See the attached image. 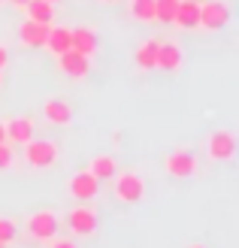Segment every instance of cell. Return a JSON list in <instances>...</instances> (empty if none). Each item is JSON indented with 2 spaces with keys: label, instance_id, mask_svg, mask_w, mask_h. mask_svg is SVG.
I'll list each match as a JSON object with an SVG mask.
<instances>
[{
  "label": "cell",
  "instance_id": "cell-1",
  "mask_svg": "<svg viewBox=\"0 0 239 248\" xmlns=\"http://www.w3.org/2000/svg\"><path fill=\"white\" fill-rule=\"evenodd\" d=\"M24 160L33 170H52L58 164V142L55 140H28L24 142Z\"/></svg>",
  "mask_w": 239,
  "mask_h": 248
},
{
  "label": "cell",
  "instance_id": "cell-2",
  "mask_svg": "<svg viewBox=\"0 0 239 248\" xmlns=\"http://www.w3.org/2000/svg\"><path fill=\"white\" fill-rule=\"evenodd\" d=\"M112 194L121 203H140L145 197V179L140 172H115L112 176Z\"/></svg>",
  "mask_w": 239,
  "mask_h": 248
},
{
  "label": "cell",
  "instance_id": "cell-3",
  "mask_svg": "<svg viewBox=\"0 0 239 248\" xmlns=\"http://www.w3.org/2000/svg\"><path fill=\"white\" fill-rule=\"evenodd\" d=\"M28 233H31V239L36 242H52L58 236V215L52 212V209H40V212H33L31 221H28Z\"/></svg>",
  "mask_w": 239,
  "mask_h": 248
},
{
  "label": "cell",
  "instance_id": "cell-4",
  "mask_svg": "<svg viewBox=\"0 0 239 248\" xmlns=\"http://www.w3.org/2000/svg\"><path fill=\"white\" fill-rule=\"evenodd\" d=\"M67 227L73 236H94V230H97V209L94 206H76V209H70V215H67Z\"/></svg>",
  "mask_w": 239,
  "mask_h": 248
},
{
  "label": "cell",
  "instance_id": "cell-5",
  "mask_svg": "<svg viewBox=\"0 0 239 248\" xmlns=\"http://www.w3.org/2000/svg\"><path fill=\"white\" fill-rule=\"evenodd\" d=\"M197 155L188 152V148H179V152H170L167 157H163V170L170 172V176L175 179H191L197 176Z\"/></svg>",
  "mask_w": 239,
  "mask_h": 248
},
{
  "label": "cell",
  "instance_id": "cell-6",
  "mask_svg": "<svg viewBox=\"0 0 239 248\" xmlns=\"http://www.w3.org/2000/svg\"><path fill=\"white\" fill-rule=\"evenodd\" d=\"M227 21H230V6L224 0H203L200 3V28L221 31Z\"/></svg>",
  "mask_w": 239,
  "mask_h": 248
},
{
  "label": "cell",
  "instance_id": "cell-7",
  "mask_svg": "<svg viewBox=\"0 0 239 248\" xmlns=\"http://www.w3.org/2000/svg\"><path fill=\"white\" fill-rule=\"evenodd\" d=\"M209 157L212 160H218V164H230L233 155H236V136L233 130H215V133H209Z\"/></svg>",
  "mask_w": 239,
  "mask_h": 248
},
{
  "label": "cell",
  "instance_id": "cell-8",
  "mask_svg": "<svg viewBox=\"0 0 239 248\" xmlns=\"http://www.w3.org/2000/svg\"><path fill=\"white\" fill-rule=\"evenodd\" d=\"M182 61H185V52L175 40H160L158 46V64L155 70H163V73H179L182 70Z\"/></svg>",
  "mask_w": 239,
  "mask_h": 248
},
{
  "label": "cell",
  "instance_id": "cell-9",
  "mask_svg": "<svg viewBox=\"0 0 239 248\" xmlns=\"http://www.w3.org/2000/svg\"><path fill=\"white\" fill-rule=\"evenodd\" d=\"M67 191L76 197V200H82V203H88V200H94L97 197V191H100V182L91 176V172H76V176H70V182H67Z\"/></svg>",
  "mask_w": 239,
  "mask_h": 248
},
{
  "label": "cell",
  "instance_id": "cell-10",
  "mask_svg": "<svg viewBox=\"0 0 239 248\" xmlns=\"http://www.w3.org/2000/svg\"><path fill=\"white\" fill-rule=\"evenodd\" d=\"M58 67L70 79H85L88 70H91V58H85V55H79V52H73V48H70V52L58 55Z\"/></svg>",
  "mask_w": 239,
  "mask_h": 248
},
{
  "label": "cell",
  "instance_id": "cell-11",
  "mask_svg": "<svg viewBox=\"0 0 239 248\" xmlns=\"http://www.w3.org/2000/svg\"><path fill=\"white\" fill-rule=\"evenodd\" d=\"M48 28L52 24H40V21H21L18 24V40L21 46H28V48H43L46 46V36H48Z\"/></svg>",
  "mask_w": 239,
  "mask_h": 248
},
{
  "label": "cell",
  "instance_id": "cell-12",
  "mask_svg": "<svg viewBox=\"0 0 239 248\" xmlns=\"http://www.w3.org/2000/svg\"><path fill=\"white\" fill-rule=\"evenodd\" d=\"M6 124V142H18L24 145L28 140H33V118L31 115H18V118H9Z\"/></svg>",
  "mask_w": 239,
  "mask_h": 248
},
{
  "label": "cell",
  "instance_id": "cell-13",
  "mask_svg": "<svg viewBox=\"0 0 239 248\" xmlns=\"http://www.w3.org/2000/svg\"><path fill=\"white\" fill-rule=\"evenodd\" d=\"M173 24L179 31L200 28V3H194V0H179V9H175V16H173Z\"/></svg>",
  "mask_w": 239,
  "mask_h": 248
},
{
  "label": "cell",
  "instance_id": "cell-14",
  "mask_svg": "<svg viewBox=\"0 0 239 248\" xmlns=\"http://www.w3.org/2000/svg\"><path fill=\"white\" fill-rule=\"evenodd\" d=\"M52 55H64L73 48V31L70 28H48V36H46V46Z\"/></svg>",
  "mask_w": 239,
  "mask_h": 248
},
{
  "label": "cell",
  "instance_id": "cell-15",
  "mask_svg": "<svg viewBox=\"0 0 239 248\" xmlns=\"http://www.w3.org/2000/svg\"><path fill=\"white\" fill-rule=\"evenodd\" d=\"M88 172H91L97 182H106V179H112L118 172V160L112 155H94L91 164H88Z\"/></svg>",
  "mask_w": 239,
  "mask_h": 248
},
{
  "label": "cell",
  "instance_id": "cell-16",
  "mask_svg": "<svg viewBox=\"0 0 239 248\" xmlns=\"http://www.w3.org/2000/svg\"><path fill=\"white\" fill-rule=\"evenodd\" d=\"M43 115H46V121H52V124H70L73 121V106L67 103V100H46L43 103Z\"/></svg>",
  "mask_w": 239,
  "mask_h": 248
},
{
  "label": "cell",
  "instance_id": "cell-17",
  "mask_svg": "<svg viewBox=\"0 0 239 248\" xmlns=\"http://www.w3.org/2000/svg\"><path fill=\"white\" fill-rule=\"evenodd\" d=\"M73 52H79L85 58H94V52H97V33L91 28H76V31H73Z\"/></svg>",
  "mask_w": 239,
  "mask_h": 248
},
{
  "label": "cell",
  "instance_id": "cell-18",
  "mask_svg": "<svg viewBox=\"0 0 239 248\" xmlns=\"http://www.w3.org/2000/svg\"><path fill=\"white\" fill-rule=\"evenodd\" d=\"M24 12H28L31 21H40V24H52L55 21V3H48V0H28V3H24Z\"/></svg>",
  "mask_w": 239,
  "mask_h": 248
},
{
  "label": "cell",
  "instance_id": "cell-19",
  "mask_svg": "<svg viewBox=\"0 0 239 248\" xmlns=\"http://www.w3.org/2000/svg\"><path fill=\"white\" fill-rule=\"evenodd\" d=\"M158 46H160V40H145L140 48H136V64H140V70H155V64H158Z\"/></svg>",
  "mask_w": 239,
  "mask_h": 248
},
{
  "label": "cell",
  "instance_id": "cell-20",
  "mask_svg": "<svg viewBox=\"0 0 239 248\" xmlns=\"http://www.w3.org/2000/svg\"><path fill=\"white\" fill-rule=\"evenodd\" d=\"M130 18L143 24H158L155 21V0H130Z\"/></svg>",
  "mask_w": 239,
  "mask_h": 248
},
{
  "label": "cell",
  "instance_id": "cell-21",
  "mask_svg": "<svg viewBox=\"0 0 239 248\" xmlns=\"http://www.w3.org/2000/svg\"><path fill=\"white\" fill-rule=\"evenodd\" d=\"M179 9V0H155V21L173 24V16Z\"/></svg>",
  "mask_w": 239,
  "mask_h": 248
},
{
  "label": "cell",
  "instance_id": "cell-22",
  "mask_svg": "<svg viewBox=\"0 0 239 248\" xmlns=\"http://www.w3.org/2000/svg\"><path fill=\"white\" fill-rule=\"evenodd\" d=\"M16 239H18V227H16V221H12V218H0V242L9 248Z\"/></svg>",
  "mask_w": 239,
  "mask_h": 248
},
{
  "label": "cell",
  "instance_id": "cell-23",
  "mask_svg": "<svg viewBox=\"0 0 239 248\" xmlns=\"http://www.w3.org/2000/svg\"><path fill=\"white\" fill-rule=\"evenodd\" d=\"M12 160H16V148L9 142H0V172L12 167Z\"/></svg>",
  "mask_w": 239,
  "mask_h": 248
},
{
  "label": "cell",
  "instance_id": "cell-24",
  "mask_svg": "<svg viewBox=\"0 0 239 248\" xmlns=\"http://www.w3.org/2000/svg\"><path fill=\"white\" fill-rule=\"evenodd\" d=\"M48 248H76V242H73V239H52Z\"/></svg>",
  "mask_w": 239,
  "mask_h": 248
},
{
  "label": "cell",
  "instance_id": "cell-25",
  "mask_svg": "<svg viewBox=\"0 0 239 248\" xmlns=\"http://www.w3.org/2000/svg\"><path fill=\"white\" fill-rule=\"evenodd\" d=\"M6 64H9V52H6V46L0 43V70H3Z\"/></svg>",
  "mask_w": 239,
  "mask_h": 248
},
{
  "label": "cell",
  "instance_id": "cell-26",
  "mask_svg": "<svg viewBox=\"0 0 239 248\" xmlns=\"http://www.w3.org/2000/svg\"><path fill=\"white\" fill-rule=\"evenodd\" d=\"M0 142H6V124L0 121Z\"/></svg>",
  "mask_w": 239,
  "mask_h": 248
},
{
  "label": "cell",
  "instance_id": "cell-27",
  "mask_svg": "<svg viewBox=\"0 0 239 248\" xmlns=\"http://www.w3.org/2000/svg\"><path fill=\"white\" fill-rule=\"evenodd\" d=\"M9 3H12V6H18V9H21L24 3H28V0H9Z\"/></svg>",
  "mask_w": 239,
  "mask_h": 248
},
{
  "label": "cell",
  "instance_id": "cell-28",
  "mask_svg": "<svg viewBox=\"0 0 239 248\" xmlns=\"http://www.w3.org/2000/svg\"><path fill=\"white\" fill-rule=\"evenodd\" d=\"M188 248H206V245H188Z\"/></svg>",
  "mask_w": 239,
  "mask_h": 248
},
{
  "label": "cell",
  "instance_id": "cell-29",
  "mask_svg": "<svg viewBox=\"0 0 239 248\" xmlns=\"http://www.w3.org/2000/svg\"><path fill=\"white\" fill-rule=\"evenodd\" d=\"M100 3H115V0H100Z\"/></svg>",
  "mask_w": 239,
  "mask_h": 248
},
{
  "label": "cell",
  "instance_id": "cell-30",
  "mask_svg": "<svg viewBox=\"0 0 239 248\" xmlns=\"http://www.w3.org/2000/svg\"><path fill=\"white\" fill-rule=\"evenodd\" d=\"M0 85H3V70H0Z\"/></svg>",
  "mask_w": 239,
  "mask_h": 248
},
{
  "label": "cell",
  "instance_id": "cell-31",
  "mask_svg": "<svg viewBox=\"0 0 239 248\" xmlns=\"http://www.w3.org/2000/svg\"><path fill=\"white\" fill-rule=\"evenodd\" d=\"M194 3H203V0H194Z\"/></svg>",
  "mask_w": 239,
  "mask_h": 248
},
{
  "label": "cell",
  "instance_id": "cell-32",
  "mask_svg": "<svg viewBox=\"0 0 239 248\" xmlns=\"http://www.w3.org/2000/svg\"><path fill=\"white\" fill-rule=\"evenodd\" d=\"M48 3H58V0H48Z\"/></svg>",
  "mask_w": 239,
  "mask_h": 248
},
{
  "label": "cell",
  "instance_id": "cell-33",
  "mask_svg": "<svg viewBox=\"0 0 239 248\" xmlns=\"http://www.w3.org/2000/svg\"><path fill=\"white\" fill-rule=\"evenodd\" d=\"M0 248H6V245H3V242H0Z\"/></svg>",
  "mask_w": 239,
  "mask_h": 248
},
{
  "label": "cell",
  "instance_id": "cell-34",
  "mask_svg": "<svg viewBox=\"0 0 239 248\" xmlns=\"http://www.w3.org/2000/svg\"><path fill=\"white\" fill-rule=\"evenodd\" d=\"M0 3H3V0H0Z\"/></svg>",
  "mask_w": 239,
  "mask_h": 248
}]
</instances>
